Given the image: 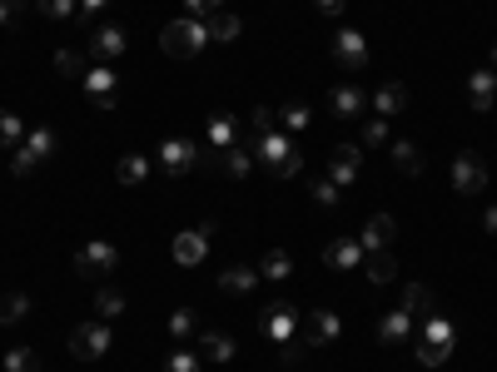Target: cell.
I'll list each match as a JSON object with an SVG mask.
<instances>
[{
    "label": "cell",
    "instance_id": "cell-1",
    "mask_svg": "<svg viewBox=\"0 0 497 372\" xmlns=\"http://www.w3.org/2000/svg\"><path fill=\"white\" fill-rule=\"evenodd\" d=\"M204 45H209V25H199L194 15H185V20H170L160 30V50H164V55H179V60H194Z\"/></svg>",
    "mask_w": 497,
    "mask_h": 372
},
{
    "label": "cell",
    "instance_id": "cell-2",
    "mask_svg": "<svg viewBox=\"0 0 497 372\" xmlns=\"http://www.w3.org/2000/svg\"><path fill=\"white\" fill-rule=\"evenodd\" d=\"M254 159H259L273 179H294V174L304 169V154H298V144L288 135H269L259 149H254Z\"/></svg>",
    "mask_w": 497,
    "mask_h": 372
},
{
    "label": "cell",
    "instance_id": "cell-3",
    "mask_svg": "<svg viewBox=\"0 0 497 372\" xmlns=\"http://www.w3.org/2000/svg\"><path fill=\"white\" fill-rule=\"evenodd\" d=\"M70 353L80 362L105 358V353H110V328H105V322H80V328L70 333Z\"/></svg>",
    "mask_w": 497,
    "mask_h": 372
},
{
    "label": "cell",
    "instance_id": "cell-4",
    "mask_svg": "<svg viewBox=\"0 0 497 372\" xmlns=\"http://www.w3.org/2000/svg\"><path fill=\"white\" fill-rule=\"evenodd\" d=\"M124 45H130V35H124V25H95L90 30V60L110 65L124 55Z\"/></svg>",
    "mask_w": 497,
    "mask_h": 372
},
{
    "label": "cell",
    "instance_id": "cell-5",
    "mask_svg": "<svg viewBox=\"0 0 497 372\" xmlns=\"http://www.w3.org/2000/svg\"><path fill=\"white\" fill-rule=\"evenodd\" d=\"M75 268L85 273V278L90 273H110V268H120V248L105 244V238H90V244L75 253Z\"/></svg>",
    "mask_w": 497,
    "mask_h": 372
},
{
    "label": "cell",
    "instance_id": "cell-6",
    "mask_svg": "<svg viewBox=\"0 0 497 372\" xmlns=\"http://www.w3.org/2000/svg\"><path fill=\"white\" fill-rule=\"evenodd\" d=\"M334 65L338 70H363V65H368V40H363V30H338L334 35Z\"/></svg>",
    "mask_w": 497,
    "mask_h": 372
},
{
    "label": "cell",
    "instance_id": "cell-7",
    "mask_svg": "<svg viewBox=\"0 0 497 372\" xmlns=\"http://www.w3.org/2000/svg\"><path fill=\"white\" fill-rule=\"evenodd\" d=\"M453 189L458 194H477V189H487V164L472 154V149H462L458 159H453Z\"/></svg>",
    "mask_w": 497,
    "mask_h": 372
},
{
    "label": "cell",
    "instance_id": "cell-8",
    "mask_svg": "<svg viewBox=\"0 0 497 372\" xmlns=\"http://www.w3.org/2000/svg\"><path fill=\"white\" fill-rule=\"evenodd\" d=\"M359 169H363V149L359 144H334V149H328V179H334L338 189L353 184Z\"/></svg>",
    "mask_w": 497,
    "mask_h": 372
},
{
    "label": "cell",
    "instance_id": "cell-9",
    "mask_svg": "<svg viewBox=\"0 0 497 372\" xmlns=\"http://www.w3.org/2000/svg\"><path fill=\"white\" fill-rule=\"evenodd\" d=\"M209 234H214V223H199V229H189V234H179V238H174V263H185V268L204 263V253H209Z\"/></svg>",
    "mask_w": 497,
    "mask_h": 372
},
{
    "label": "cell",
    "instance_id": "cell-10",
    "mask_svg": "<svg viewBox=\"0 0 497 372\" xmlns=\"http://www.w3.org/2000/svg\"><path fill=\"white\" fill-rule=\"evenodd\" d=\"M338 333H343V322H338V313H328V308H313L309 318H304V343L309 347L338 343Z\"/></svg>",
    "mask_w": 497,
    "mask_h": 372
},
{
    "label": "cell",
    "instance_id": "cell-11",
    "mask_svg": "<svg viewBox=\"0 0 497 372\" xmlns=\"http://www.w3.org/2000/svg\"><path fill=\"white\" fill-rule=\"evenodd\" d=\"M398 238V223H393V213H373L368 223H363V234H359V244H363V253H378V248H388Z\"/></svg>",
    "mask_w": 497,
    "mask_h": 372
},
{
    "label": "cell",
    "instance_id": "cell-12",
    "mask_svg": "<svg viewBox=\"0 0 497 372\" xmlns=\"http://www.w3.org/2000/svg\"><path fill=\"white\" fill-rule=\"evenodd\" d=\"M160 164L170 174H189L199 164V149L189 144V139H164V144H160Z\"/></svg>",
    "mask_w": 497,
    "mask_h": 372
},
{
    "label": "cell",
    "instance_id": "cell-13",
    "mask_svg": "<svg viewBox=\"0 0 497 372\" xmlns=\"http://www.w3.org/2000/svg\"><path fill=\"white\" fill-rule=\"evenodd\" d=\"M413 328H418V318H413L408 308H393L383 322H378V343H388V347L408 343V337H413Z\"/></svg>",
    "mask_w": 497,
    "mask_h": 372
},
{
    "label": "cell",
    "instance_id": "cell-14",
    "mask_svg": "<svg viewBox=\"0 0 497 372\" xmlns=\"http://www.w3.org/2000/svg\"><path fill=\"white\" fill-rule=\"evenodd\" d=\"M363 259H368V253H363L359 238H334V244L323 248V263H328V268H363Z\"/></svg>",
    "mask_w": 497,
    "mask_h": 372
},
{
    "label": "cell",
    "instance_id": "cell-15",
    "mask_svg": "<svg viewBox=\"0 0 497 372\" xmlns=\"http://www.w3.org/2000/svg\"><path fill=\"white\" fill-rule=\"evenodd\" d=\"M328 105H334L338 120H359V114L368 110V89H359V85H338L334 95H328Z\"/></svg>",
    "mask_w": 497,
    "mask_h": 372
},
{
    "label": "cell",
    "instance_id": "cell-16",
    "mask_svg": "<svg viewBox=\"0 0 497 372\" xmlns=\"http://www.w3.org/2000/svg\"><path fill=\"white\" fill-rule=\"evenodd\" d=\"M493 99H497V74L493 70H472V80H468V105L477 114H487V110H493Z\"/></svg>",
    "mask_w": 497,
    "mask_h": 372
},
{
    "label": "cell",
    "instance_id": "cell-17",
    "mask_svg": "<svg viewBox=\"0 0 497 372\" xmlns=\"http://www.w3.org/2000/svg\"><path fill=\"white\" fill-rule=\"evenodd\" d=\"M373 110H378V120H393V114H403V110H408V85L388 80V85L373 95Z\"/></svg>",
    "mask_w": 497,
    "mask_h": 372
},
{
    "label": "cell",
    "instance_id": "cell-18",
    "mask_svg": "<svg viewBox=\"0 0 497 372\" xmlns=\"http://www.w3.org/2000/svg\"><path fill=\"white\" fill-rule=\"evenodd\" d=\"M254 164H259V159H254V149H248L244 139H239V144H229V149H219V169L229 174V179H244Z\"/></svg>",
    "mask_w": 497,
    "mask_h": 372
},
{
    "label": "cell",
    "instance_id": "cell-19",
    "mask_svg": "<svg viewBox=\"0 0 497 372\" xmlns=\"http://www.w3.org/2000/svg\"><path fill=\"white\" fill-rule=\"evenodd\" d=\"M269 337L273 343H288V337H294V328H298V313L288 308V303H269Z\"/></svg>",
    "mask_w": 497,
    "mask_h": 372
},
{
    "label": "cell",
    "instance_id": "cell-20",
    "mask_svg": "<svg viewBox=\"0 0 497 372\" xmlns=\"http://www.w3.org/2000/svg\"><path fill=\"white\" fill-rule=\"evenodd\" d=\"M85 89L99 99V110H114V70H85Z\"/></svg>",
    "mask_w": 497,
    "mask_h": 372
},
{
    "label": "cell",
    "instance_id": "cell-21",
    "mask_svg": "<svg viewBox=\"0 0 497 372\" xmlns=\"http://www.w3.org/2000/svg\"><path fill=\"white\" fill-rule=\"evenodd\" d=\"M363 268H368V283H393L398 278V259L393 253H388V248H378V253H368V259H363Z\"/></svg>",
    "mask_w": 497,
    "mask_h": 372
},
{
    "label": "cell",
    "instance_id": "cell-22",
    "mask_svg": "<svg viewBox=\"0 0 497 372\" xmlns=\"http://www.w3.org/2000/svg\"><path fill=\"white\" fill-rule=\"evenodd\" d=\"M269 135H279V114H273V110H254V120H248V129H244V144L259 149Z\"/></svg>",
    "mask_w": 497,
    "mask_h": 372
},
{
    "label": "cell",
    "instance_id": "cell-23",
    "mask_svg": "<svg viewBox=\"0 0 497 372\" xmlns=\"http://www.w3.org/2000/svg\"><path fill=\"white\" fill-rule=\"evenodd\" d=\"M254 283H259V268H244V263H239V268H224L219 273V288L224 293H254Z\"/></svg>",
    "mask_w": 497,
    "mask_h": 372
},
{
    "label": "cell",
    "instance_id": "cell-24",
    "mask_svg": "<svg viewBox=\"0 0 497 372\" xmlns=\"http://www.w3.org/2000/svg\"><path fill=\"white\" fill-rule=\"evenodd\" d=\"M20 149L25 154H30V159H50V154H55V135H50L45 124H36V129H25V139H20Z\"/></svg>",
    "mask_w": 497,
    "mask_h": 372
},
{
    "label": "cell",
    "instance_id": "cell-25",
    "mask_svg": "<svg viewBox=\"0 0 497 372\" xmlns=\"http://www.w3.org/2000/svg\"><path fill=\"white\" fill-rule=\"evenodd\" d=\"M209 144H214V154L229 149V144H239V120L234 114H214L209 120Z\"/></svg>",
    "mask_w": 497,
    "mask_h": 372
},
{
    "label": "cell",
    "instance_id": "cell-26",
    "mask_svg": "<svg viewBox=\"0 0 497 372\" xmlns=\"http://www.w3.org/2000/svg\"><path fill=\"white\" fill-rule=\"evenodd\" d=\"M199 358L229 362V358H234V337H229V333H204V337H199Z\"/></svg>",
    "mask_w": 497,
    "mask_h": 372
},
{
    "label": "cell",
    "instance_id": "cell-27",
    "mask_svg": "<svg viewBox=\"0 0 497 372\" xmlns=\"http://www.w3.org/2000/svg\"><path fill=\"white\" fill-rule=\"evenodd\" d=\"M259 273H264V278H273V283H284L288 273H294V259H288L284 248H269V253H264V263H259Z\"/></svg>",
    "mask_w": 497,
    "mask_h": 372
},
{
    "label": "cell",
    "instance_id": "cell-28",
    "mask_svg": "<svg viewBox=\"0 0 497 372\" xmlns=\"http://www.w3.org/2000/svg\"><path fill=\"white\" fill-rule=\"evenodd\" d=\"M114 179H120V184H145V179H149V159H139V154H124V159L114 164Z\"/></svg>",
    "mask_w": 497,
    "mask_h": 372
},
{
    "label": "cell",
    "instance_id": "cell-29",
    "mask_svg": "<svg viewBox=\"0 0 497 372\" xmlns=\"http://www.w3.org/2000/svg\"><path fill=\"white\" fill-rule=\"evenodd\" d=\"M393 164L403 174H422V149L413 144V139H398V144H393Z\"/></svg>",
    "mask_w": 497,
    "mask_h": 372
},
{
    "label": "cell",
    "instance_id": "cell-30",
    "mask_svg": "<svg viewBox=\"0 0 497 372\" xmlns=\"http://www.w3.org/2000/svg\"><path fill=\"white\" fill-rule=\"evenodd\" d=\"M20 139H25L20 114H15V110H0V149H20Z\"/></svg>",
    "mask_w": 497,
    "mask_h": 372
},
{
    "label": "cell",
    "instance_id": "cell-31",
    "mask_svg": "<svg viewBox=\"0 0 497 372\" xmlns=\"http://www.w3.org/2000/svg\"><path fill=\"white\" fill-rule=\"evenodd\" d=\"M239 30H244V25H239V15H229V11H219V15L209 20V40H219V45L239 40Z\"/></svg>",
    "mask_w": 497,
    "mask_h": 372
},
{
    "label": "cell",
    "instance_id": "cell-32",
    "mask_svg": "<svg viewBox=\"0 0 497 372\" xmlns=\"http://www.w3.org/2000/svg\"><path fill=\"white\" fill-rule=\"evenodd\" d=\"M447 358H453V347H447V343H433V337H418V362H422V368H443Z\"/></svg>",
    "mask_w": 497,
    "mask_h": 372
},
{
    "label": "cell",
    "instance_id": "cell-33",
    "mask_svg": "<svg viewBox=\"0 0 497 372\" xmlns=\"http://www.w3.org/2000/svg\"><path fill=\"white\" fill-rule=\"evenodd\" d=\"M85 65H90V55H80V50H60V55H55V70H60L65 80H80Z\"/></svg>",
    "mask_w": 497,
    "mask_h": 372
},
{
    "label": "cell",
    "instance_id": "cell-34",
    "mask_svg": "<svg viewBox=\"0 0 497 372\" xmlns=\"http://www.w3.org/2000/svg\"><path fill=\"white\" fill-rule=\"evenodd\" d=\"M170 337H174L179 347H185V343H194V313H189V308L170 313Z\"/></svg>",
    "mask_w": 497,
    "mask_h": 372
},
{
    "label": "cell",
    "instance_id": "cell-35",
    "mask_svg": "<svg viewBox=\"0 0 497 372\" xmlns=\"http://www.w3.org/2000/svg\"><path fill=\"white\" fill-rule=\"evenodd\" d=\"M25 313H30V298H25V293H5V298H0V322H5V328L20 322Z\"/></svg>",
    "mask_w": 497,
    "mask_h": 372
},
{
    "label": "cell",
    "instance_id": "cell-36",
    "mask_svg": "<svg viewBox=\"0 0 497 372\" xmlns=\"http://www.w3.org/2000/svg\"><path fill=\"white\" fill-rule=\"evenodd\" d=\"M398 308H408L413 318H422V313L433 308V293H428L422 283H408V293H403V303H398Z\"/></svg>",
    "mask_w": 497,
    "mask_h": 372
},
{
    "label": "cell",
    "instance_id": "cell-37",
    "mask_svg": "<svg viewBox=\"0 0 497 372\" xmlns=\"http://www.w3.org/2000/svg\"><path fill=\"white\" fill-rule=\"evenodd\" d=\"M95 313H99V318H120V313H124V293H120V288H99Z\"/></svg>",
    "mask_w": 497,
    "mask_h": 372
},
{
    "label": "cell",
    "instance_id": "cell-38",
    "mask_svg": "<svg viewBox=\"0 0 497 372\" xmlns=\"http://www.w3.org/2000/svg\"><path fill=\"white\" fill-rule=\"evenodd\" d=\"M199 362H204V358H199L194 347H174L170 362H164V372H199Z\"/></svg>",
    "mask_w": 497,
    "mask_h": 372
},
{
    "label": "cell",
    "instance_id": "cell-39",
    "mask_svg": "<svg viewBox=\"0 0 497 372\" xmlns=\"http://www.w3.org/2000/svg\"><path fill=\"white\" fill-rule=\"evenodd\" d=\"M5 372H36V347H11L5 353Z\"/></svg>",
    "mask_w": 497,
    "mask_h": 372
},
{
    "label": "cell",
    "instance_id": "cell-40",
    "mask_svg": "<svg viewBox=\"0 0 497 372\" xmlns=\"http://www.w3.org/2000/svg\"><path fill=\"white\" fill-rule=\"evenodd\" d=\"M422 337H433V343H447V347L458 343V333H453V322H447V318H428V328H422Z\"/></svg>",
    "mask_w": 497,
    "mask_h": 372
},
{
    "label": "cell",
    "instance_id": "cell-41",
    "mask_svg": "<svg viewBox=\"0 0 497 372\" xmlns=\"http://www.w3.org/2000/svg\"><path fill=\"white\" fill-rule=\"evenodd\" d=\"M36 5H40V15H50V20H70L80 0H36Z\"/></svg>",
    "mask_w": 497,
    "mask_h": 372
},
{
    "label": "cell",
    "instance_id": "cell-42",
    "mask_svg": "<svg viewBox=\"0 0 497 372\" xmlns=\"http://www.w3.org/2000/svg\"><path fill=\"white\" fill-rule=\"evenodd\" d=\"M304 358H309V343H294V337H288V343H279V362H284V368H288V362L298 368Z\"/></svg>",
    "mask_w": 497,
    "mask_h": 372
},
{
    "label": "cell",
    "instance_id": "cell-43",
    "mask_svg": "<svg viewBox=\"0 0 497 372\" xmlns=\"http://www.w3.org/2000/svg\"><path fill=\"white\" fill-rule=\"evenodd\" d=\"M313 204H328V209L338 204V184H334V179H319V184H313Z\"/></svg>",
    "mask_w": 497,
    "mask_h": 372
},
{
    "label": "cell",
    "instance_id": "cell-44",
    "mask_svg": "<svg viewBox=\"0 0 497 372\" xmlns=\"http://www.w3.org/2000/svg\"><path fill=\"white\" fill-rule=\"evenodd\" d=\"M363 144H388V124L368 120V124H363Z\"/></svg>",
    "mask_w": 497,
    "mask_h": 372
},
{
    "label": "cell",
    "instance_id": "cell-45",
    "mask_svg": "<svg viewBox=\"0 0 497 372\" xmlns=\"http://www.w3.org/2000/svg\"><path fill=\"white\" fill-rule=\"evenodd\" d=\"M11 169H15V179H30V174H36V159H30L25 149H15V154H11Z\"/></svg>",
    "mask_w": 497,
    "mask_h": 372
},
{
    "label": "cell",
    "instance_id": "cell-46",
    "mask_svg": "<svg viewBox=\"0 0 497 372\" xmlns=\"http://www.w3.org/2000/svg\"><path fill=\"white\" fill-rule=\"evenodd\" d=\"M284 124H288V129H304V124H309V110H304V105H288V110H284Z\"/></svg>",
    "mask_w": 497,
    "mask_h": 372
},
{
    "label": "cell",
    "instance_id": "cell-47",
    "mask_svg": "<svg viewBox=\"0 0 497 372\" xmlns=\"http://www.w3.org/2000/svg\"><path fill=\"white\" fill-rule=\"evenodd\" d=\"M224 0H185V11L189 15H204V11H219Z\"/></svg>",
    "mask_w": 497,
    "mask_h": 372
},
{
    "label": "cell",
    "instance_id": "cell-48",
    "mask_svg": "<svg viewBox=\"0 0 497 372\" xmlns=\"http://www.w3.org/2000/svg\"><path fill=\"white\" fill-rule=\"evenodd\" d=\"M483 229H487V234H497V204H487V213H483Z\"/></svg>",
    "mask_w": 497,
    "mask_h": 372
},
{
    "label": "cell",
    "instance_id": "cell-49",
    "mask_svg": "<svg viewBox=\"0 0 497 372\" xmlns=\"http://www.w3.org/2000/svg\"><path fill=\"white\" fill-rule=\"evenodd\" d=\"M105 5H110V0H80V11H85V15L90 11H105Z\"/></svg>",
    "mask_w": 497,
    "mask_h": 372
},
{
    "label": "cell",
    "instance_id": "cell-50",
    "mask_svg": "<svg viewBox=\"0 0 497 372\" xmlns=\"http://www.w3.org/2000/svg\"><path fill=\"white\" fill-rule=\"evenodd\" d=\"M11 15H15V5L11 0H0V25H11Z\"/></svg>",
    "mask_w": 497,
    "mask_h": 372
},
{
    "label": "cell",
    "instance_id": "cell-51",
    "mask_svg": "<svg viewBox=\"0 0 497 372\" xmlns=\"http://www.w3.org/2000/svg\"><path fill=\"white\" fill-rule=\"evenodd\" d=\"M319 11H343V0H313Z\"/></svg>",
    "mask_w": 497,
    "mask_h": 372
},
{
    "label": "cell",
    "instance_id": "cell-52",
    "mask_svg": "<svg viewBox=\"0 0 497 372\" xmlns=\"http://www.w3.org/2000/svg\"><path fill=\"white\" fill-rule=\"evenodd\" d=\"M493 65H497V50H493Z\"/></svg>",
    "mask_w": 497,
    "mask_h": 372
}]
</instances>
